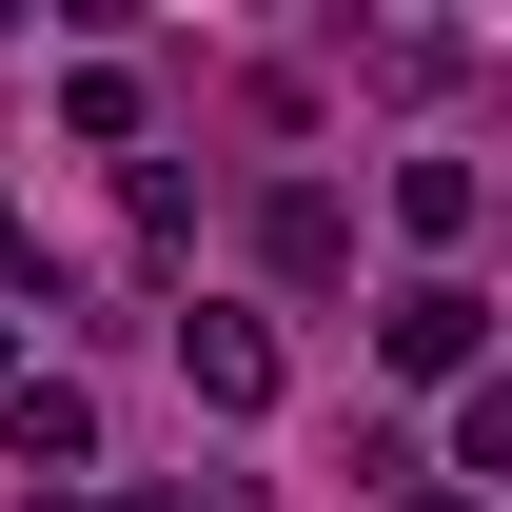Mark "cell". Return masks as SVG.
<instances>
[{
    "label": "cell",
    "instance_id": "3957f363",
    "mask_svg": "<svg viewBox=\"0 0 512 512\" xmlns=\"http://www.w3.org/2000/svg\"><path fill=\"white\" fill-rule=\"evenodd\" d=\"M256 256H276V276L316 296L335 256H355V197H316V178H276V197H256Z\"/></svg>",
    "mask_w": 512,
    "mask_h": 512
},
{
    "label": "cell",
    "instance_id": "7a4b0ae2",
    "mask_svg": "<svg viewBox=\"0 0 512 512\" xmlns=\"http://www.w3.org/2000/svg\"><path fill=\"white\" fill-rule=\"evenodd\" d=\"M0 453H20V473H79V453H99V394L79 375H0Z\"/></svg>",
    "mask_w": 512,
    "mask_h": 512
},
{
    "label": "cell",
    "instance_id": "8992f818",
    "mask_svg": "<svg viewBox=\"0 0 512 512\" xmlns=\"http://www.w3.org/2000/svg\"><path fill=\"white\" fill-rule=\"evenodd\" d=\"M0 375H20V316H0Z\"/></svg>",
    "mask_w": 512,
    "mask_h": 512
},
{
    "label": "cell",
    "instance_id": "6da1fadb",
    "mask_svg": "<svg viewBox=\"0 0 512 512\" xmlns=\"http://www.w3.org/2000/svg\"><path fill=\"white\" fill-rule=\"evenodd\" d=\"M375 355L394 375H473V355H493V296H473V276H414V296L375 316Z\"/></svg>",
    "mask_w": 512,
    "mask_h": 512
},
{
    "label": "cell",
    "instance_id": "5b68a950",
    "mask_svg": "<svg viewBox=\"0 0 512 512\" xmlns=\"http://www.w3.org/2000/svg\"><path fill=\"white\" fill-rule=\"evenodd\" d=\"M394 217L453 256V237H473V158H394Z\"/></svg>",
    "mask_w": 512,
    "mask_h": 512
},
{
    "label": "cell",
    "instance_id": "277c9868",
    "mask_svg": "<svg viewBox=\"0 0 512 512\" xmlns=\"http://www.w3.org/2000/svg\"><path fill=\"white\" fill-rule=\"evenodd\" d=\"M178 375L217 394V414H256V394H276V335L256 316H178Z\"/></svg>",
    "mask_w": 512,
    "mask_h": 512
}]
</instances>
